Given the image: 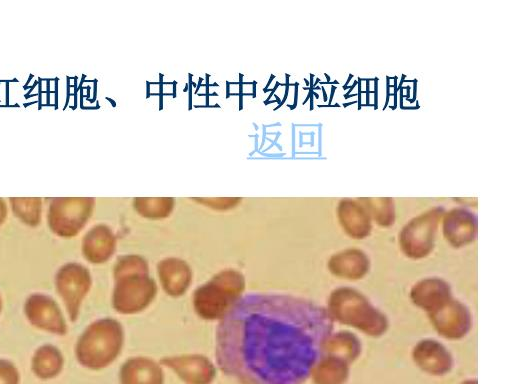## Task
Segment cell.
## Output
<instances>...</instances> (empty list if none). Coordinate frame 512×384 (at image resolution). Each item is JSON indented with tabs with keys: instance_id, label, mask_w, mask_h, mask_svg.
Here are the masks:
<instances>
[{
	"instance_id": "2e32d148",
	"label": "cell",
	"mask_w": 512,
	"mask_h": 384,
	"mask_svg": "<svg viewBox=\"0 0 512 384\" xmlns=\"http://www.w3.org/2000/svg\"><path fill=\"white\" fill-rule=\"evenodd\" d=\"M14 210L28 225H36L39 221V201L37 199H16Z\"/></svg>"
},
{
	"instance_id": "5b68a950",
	"label": "cell",
	"mask_w": 512,
	"mask_h": 384,
	"mask_svg": "<svg viewBox=\"0 0 512 384\" xmlns=\"http://www.w3.org/2000/svg\"><path fill=\"white\" fill-rule=\"evenodd\" d=\"M91 284L90 271L80 263H66L56 272V291L62 299L72 322L77 320L82 301L89 292Z\"/></svg>"
},
{
	"instance_id": "d6986e66",
	"label": "cell",
	"mask_w": 512,
	"mask_h": 384,
	"mask_svg": "<svg viewBox=\"0 0 512 384\" xmlns=\"http://www.w3.org/2000/svg\"><path fill=\"white\" fill-rule=\"evenodd\" d=\"M461 384H477V381L475 379H469L462 382Z\"/></svg>"
},
{
	"instance_id": "3957f363",
	"label": "cell",
	"mask_w": 512,
	"mask_h": 384,
	"mask_svg": "<svg viewBox=\"0 0 512 384\" xmlns=\"http://www.w3.org/2000/svg\"><path fill=\"white\" fill-rule=\"evenodd\" d=\"M123 343V327L117 320L108 317L97 319L78 338L76 358L83 367L100 370L119 356Z\"/></svg>"
},
{
	"instance_id": "ac0fdd59",
	"label": "cell",
	"mask_w": 512,
	"mask_h": 384,
	"mask_svg": "<svg viewBox=\"0 0 512 384\" xmlns=\"http://www.w3.org/2000/svg\"><path fill=\"white\" fill-rule=\"evenodd\" d=\"M4 218H5V206L2 203V201H0V224L2 223Z\"/></svg>"
},
{
	"instance_id": "9c48e42d",
	"label": "cell",
	"mask_w": 512,
	"mask_h": 384,
	"mask_svg": "<svg viewBox=\"0 0 512 384\" xmlns=\"http://www.w3.org/2000/svg\"><path fill=\"white\" fill-rule=\"evenodd\" d=\"M160 284L171 297L182 296L192 282L189 264L177 257L162 259L157 265Z\"/></svg>"
},
{
	"instance_id": "5bb4252c",
	"label": "cell",
	"mask_w": 512,
	"mask_h": 384,
	"mask_svg": "<svg viewBox=\"0 0 512 384\" xmlns=\"http://www.w3.org/2000/svg\"><path fill=\"white\" fill-rule=\"evenodd\" d=\"M348 364L338 357H321L310 376L314 384H345L349 375Z\"/></svg>"
},
{
	"instance_id": "e0dca14e",
	"label": "cell",
	"mask_w": 512,
	"mask_h": 384,
	"mask_svg": "<svg viewBox=\"0 0 512 384\" xmlns=\"http://www.w3.org/2000/svg\"><path fill=\"white\" fill-rule=\"evenodd\" d=\"M20 375L16 366L6 359H0V384H19Z\"/></svg>"
},
{
	"instance_id": "9a60e30c",
	"label": "cell",
	"mask_w": 512,
	"mask_h": 384,
	"mask_svg": "<svg viewBox=\"0 0 512 384\" xmlns=\"http://www.w3.org/2000/svg\"><path fill=\"white\" fill-rule=\"evenodd\" d=\"M135 207L137 211L149 218H163L170 214L173 208V199H136Z\"/></svg>"
},
{
	"instance_id": "ba28073f",
	"label": "cell",
	"mask_w": 512,
	"mask_h": 384,
	"mask_svg": "<svg viewBox=\"0 0 512 384\" xmlns=\"http://www.w3.org/2000/svg\"><path fill=\"white\" fill-rule=\"evenodd\" d=\"M160 364L173 370L186 384H211L216 377L214 364L202 354L165 357Z\"/></svg>"
},
{
	"instance_id": "7a4b0ae2",
	"label": "cell",
	"mask_w": 512,
	"mask_h": 384,
	"mask_svg": "<svg viewBox=\"0 0 512 384\" xmlns=\"http://www.w3.org/2000/svg\"><path fill=\"white\" fill-rule=\"evenodd\" d=\"M112 306L121 314H135L146 309L157 293L149 275L148 262L140 255H122L113 267Z\"/></svg>"
},
{
	"instance_id": "6da1fadb",
	"label": "cell",
	"mask_w": 512,
	"mask_h": 384,
	"mask_svg": "<svg viewBox=\"0 0 512 384\" xmlns=\"http://www.w3.org/2000/svg\"><path fill=\"white\" fill-rule=\"evenodd\" d=\"M331 330L330 314L307 299L250 293L217 326L216 362L239 384H303Z\"/></svg>"
},
{
	"instance_id": "8992f818",
	"label": "cell",
	"mask_w": 512,
	"mask_h": 384,
	"mask_svg": "<svg viewBox=\"0 0 512 384\" xmlns=\"http://www.w3.org/2000/svg\"><path fill=\"white\" fill-rule=\"evenodd\" d=\"M92 199H57L49 212V226L61 237L75 236L85 225L92 210Z\"/></svg>"
},
{
	"instance_id": "ffe728a7",
	"label": "cell",
	"mask_w": 512,
	"mask_h": 384,
	"mask_svg": "<svg viewBox=\"0 0 512 384\" xmlns=\"http://www.w3.org/2000/svg\"><path fill=\"white\" fill-rule=\"evenodd\" d=\"M1 308H2V301H1V297H0V312H1Z\"/></svg>"
},
{
	"instance_id": "4fadbf2b",
	"label": "cell",
	"mask_w": 512,
	"mask_h": 384,
	"mask_svg": "<svg viewBox=\"0 0 512 384\" xmlns=\"http://www.w3.org/2000/svg\"><path fill=\"white\" fill-rule=\"evenodd\" d=\"M64 358L61 351L51 344L37 348L31 360V369L40 379L56 377L63 368Z\"/></svg>"
},
{
	"instance_id": "8fae6325",
	"label": "cell",
	"mask_w": 512,
	"mask_h": 384,
	"mask_svg": "<svg viewBox=\"0 0 512 384\" xmlns=\"http://www.w3.org/2000/svg\"><path fill=\"white\" fill-rule=\"evenodd\" d=\"M116 249V238L105 225L93 227L83 238L82 254L92 264L108 261Z\"/></svg>"
},
{
	"instance_id": "30bf717a",
	"label": "cell",
	"mask_w": 512,
	"mask_h": 384,
	"mask_svg": "<svg viewBox=\"0 0 512 384\" xmlns=\"http://www.w3.org/2000/svg\"><path fill=\"white\" fill-rule=\"evenodd\" d=\"M120 384H164L161 365L148 357L127 359L120 367Z\"/></svg>"
},
{
	"instance_id": "7c38bea8",
	"label": "cell",
	"mask_w": 512,
	"mask_h": 384,
	"mask_svg": "<svg viewBox=\"0 0 512 384\" xmlns=\"http://www.w3.org/2000/svg\"><path fill=\"white\" fill-rule=\"evenodd\" d=\"M448 352L441 345H422L415 350L414 359L423 371L442 376L452 368V358Z\"/></svg>"
},
{
	"instance_id": "52a82bcc",
	"label": "cell",
	"mask_w": 512,
	"mask_h": 384,
	"mask_svg": "<svg viewBox=\"0 0 512 384\" xmlns=\"http://www.w3.org/2000/svg\"><path fill=\"white\" fill-rule=\"evenodd\" d=\"M24 314L29 323L41 330L56 335H64L67 325L57 302L49 295L33 293L24 303Z\"/></svg>"
},
{
	"instance_id": "277c9868",
	"label": "cell",
	"mask_w": 512,
	"mask_h": 384,
	"mask_svg": "<svg viewBox=\"0 0 512 384\" xmlns=\"http://www.w3.org/2000/svg\"><path fill=\"white\" fill-rule=\"evenodd\" d=\"M244 289L245 277L241 272L222 270L194 291V310L205 320L222 319L242 297Z\"/></svg>"
}]
</instances>
